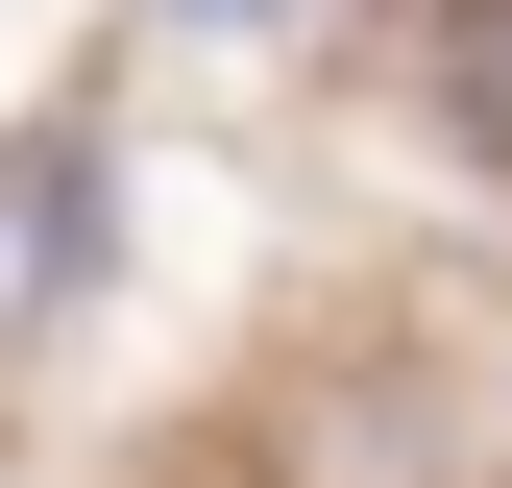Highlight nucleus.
<instances>
[{"instance_id": "2", "label": "nucleus", "mask_w": 512, "mask_h": 488, "mask_svg": "<svg viewBox=\"0 0 512 488\" xmlns=\"http://www.w3.org/2000/svg\"><path fill=\"white\" fill-rule=\"evenodd\" d=\"M196 25H244V0H196Z\"/></svg>"}, {"instance_id": "1", "label": "nucleus", "mask_w": 512, "mask_h": 488, "mask_svg": "<svg viewBox=\"0 0 512 488\" xmlns=\"http://www.w3.org/2000/svg\"><path fill=\"white\" fill-rule=\"evenodd\" d=\"M464 122H488V147H512V0H488V25H464Z\"/></svg>"}]
</instances>
